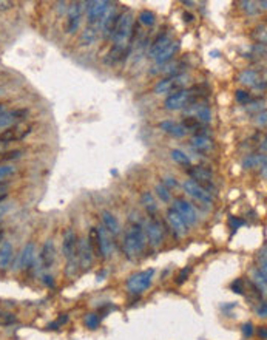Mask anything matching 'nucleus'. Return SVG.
Segmentation results:
<instances>
[{
	"label": "nucleus",
	"instance_id": "nucleus-1",
	"mask_svg": "<svg viewBox=\"0 0 267 340\" xmlns=\"http://www.w3.org/2000/svg\"><path fill=\"white\" fill-rule=\"evenodd\" d=\"M145 246H147V238L142 226L139 225L130 226V229L125 232L124 237V252L127 258L136 260L145 250Z\"/></svg>",
	"mask_w": 267,
	"mask_h": 340
},
{
	"label": "nucleus",
	"instance_id": "nucleus-2",
	"mask_svg": "<svg viewBox=\"0 0 267 340\" xmlns=\"http://www.w3.org/2000/svg\"><path fill=\"white\" fill-rule=\"evenodd\" d=\"M133 22H134V19H133L132 11H127L117 16V21L114 25L113 34H111L114 46L124 48L125 42H128V39L133 34Z\"/></svg>",
	"mask_w": 267,
	"mask_h": 340
},
{
	"label": "nucleus",
	"instance_id": "nucleus-3",
	"mask_svg": "<svg viewBox=\"0 0 267 340\" xmlns=\"http://www.w3.org/2000/svg\"><path fill=\"white\" fill-rule=\"evenodd\" d=\"M195 91H196V89L175 91V93H172L169 98L165 99L164 107H165L167 110H170V112L182 110V109H185V107L195 104V101L198 98V93H195Z\"/></svg>",
	"mask_w": 267,
	"mask_h": 340
},
{
	"label": "nucleus",
	"instance_id": "nucleus-4",
	"mask_svg": "<svg viewBox=\"0 0 267 340\" xmlns=\"http://www.w3.org/2000/svg\"><path fill=\"white\" fill-rule=\"evenodd\" d=\"M155 274V269H145L141 272H136L127 280V289L132 294H142L152 285V278Z\"/></svg>",
	"mask_w": 267,
	"mask_h": 340
},
{
	"label": "nucleus",
	"instance_id": "nucleus-5",
	"mask_svg": "<svg viewBox=\"0 0 267 340\" xmlns=\"http://www.w3.org/2000/svg\"><path fill=\"white\" fill-rule=\"evenodd\" d=\"M187 81H189V76L182 74V73L176 74V76H169L155 85V93L156 94H167V93H172V91H179L187 84Z\"/></svg>",
	"mask_w": 267,
	"mask_h": 340
},
{
	"label": "nucleus",
	"instance_id": "nucleus-6",
	"mask_svg": "<svg viewBox=\"0 0 267 340\" xmlns=\"http://www.w3.org/2000/svg\"><path fill=\"white\" fill-rule=\"evenodd\" d=\"M142 229H144L147 243H150V246L159 248L162 245V241H164V229H162V225H161L159 221L155 220V218L153 220H148Z\"/></svg>",
	"mask_w": 267,
	"mask_h": 340
},
{
	"label": "nucleus",
	"instance_id": "nucleus-7",
	"mask_svg": "<svg viewBox=\"0 0 267 340\" xmlns=\"http://www.w3.org/2000/svg\"><path fill=\"white\" fill-rule=\"evenodd\" d=\"M184 190L187 192V195H190L192 198H195L198 203L204 204V206H212L213 204V198H212V193L207 192L202 186H200L196 181L193 180H187L184 182Z\"/></svg>",
	"mask_w": 267,
	"mask_h": 340
},
{
	"label": "nucleus",
	"instance_id": "nucleus-8",
	"mask_svg": "<svg viewBox=\"0 0 267 340\" xmlns=\"http://www.w3.org/2000/svg\"><path fill=\"white\" fill-rule=\"evenodd\" d=\"M173 209L176 210L178 215H179L184 220L187 227H189V226H195L196 223H198V213H196L195 207L187 200H182V198L175 200L173 201Z\"/></svg>",
	"mask_w": 267,
	"mask_h": 340
},
{
	"label": "nucleus",
	"instance_id": "nucleus-9",
	"mask_svg": "<svg viewBox=\"0 0 267 340\" xmlns=\"http://www.w3.org/2000/svg\"><path fill=\"white\" fill-rule=\"evenodd\" d=\"M87 5H88L87 6L88 8L87 9V21L91 26H94L101 22L102 17L105 16V13L108 11V8L111 6V3L105 2V0H102V2H88Z\"/></svg>",
	"mask_w": 267,
	"mask_h": 340
},
{
	"label": "nucleus",
	"instance_id": "nucleus-10",
	"mask_svg": "<svg viewBox=\"0 0 267 340\" xmlns=\"http://www.w3.org/2000/svg\"><path fill=\"white\" fill-rule=\"evenodd\" d=\"M189 175L193 178V181H196L200 186H202L209 193H210V190H215L213 177H212V173L209 170H205L204 167L196 166V167L189 169Z\"/></svg>",
	"mask_w": 267,
	"mask_h": 340
},
{
	"label": "nucleus",
	"instance_id": "nucleus-11",
	"mask_svg": "<svg viewBox=\"0 0 267 340\" xmlns=\"http://www.w3.org/2000/svg\"><path fill=\"white\" fill-rule=\"evenodd\" d=\"M36 261V245L31 243H26L25 248L22 249V252L19 254L17 258V265H16V271H21V269H29Z\"/></svg>",
	"mask_w": 267,
	"mask_h": 340
},
{
	"label": "nucleus",
	"instance_id": "nucleus-12",
	"mask_svg": "<svg viewBox=\"0 0 267 340\" xmlns=\"http://www.w3.org/2000/svg\"><path fill=\"white\" fill-rule=\"evenodd\" d=\"M97 229V241H99V257L102 258H110L113 252V237L108 234L104 226L96 227Z\"/></svg>",
	"mask_w": 267,
	"mask_h": 340
},
{
	"label": "nucleus",
	"instance_id": "nucleus-13",
	"mask_svg": "<svg viewBox=\"0 0 267 340\" xmlns=\"http://www.w3.org/2000/svg\"><path fill=\"white\" fill-rule=\"evenodd\" d=\"M29 133H31V125H28V127H19V125H14V127H9L0 133V144L21 141Z\"/></svg>",
	"mask_w": 267,
	"mask_h": 340
},
{
	"label": "nucleus",
	"instance_id": "nucleus-14",
	"mask_svg": "<svg viewBox=\"0 0 267 340\" xmlns=\"http://www.w3.org/2000/svg\"><path fill=\"white\" fill-rule=\"evenodd\" d=\"M82 5L81 2L71 3V6L68 8V21H67V31L70 34H74L79 30V25H81V19H82Z\"/></svg>",
	"mask_w": 267,
	"mask_h": 340
},
{
	"label": "nucleus",
	"instance_id": "nucleus-15",
	"mask_svg": "<svg viewBox=\"0 0 267 340\" xmlns=\"http://www.w3.org/2000/svg\"><path fill=\"white\" fill-rule=\"evenodd\" d=\"M28 110H11V112H5L3 114H0V133L3 130L13 127L14 124L21 122L23 118H26Z\"/></svg>",
	"mask_w": 267,
	"mask_h": 340
},
{
	"label": "nucleus",
	"instance_id": "nucleus-16",
	"mask_svg": "<svg viewBox=\"0 0 267 340\" xmlns=\"http://www.w3.org/2000/svg\"><path fill=\"white\" fill-rule=\"evenodd\" d=\"M167 221H169L170 229L173 230V234L178 238H182L187 234V230H189V229H187V225L184 223V220L179 215H178L176 210L173 207L167 210Z\"/></svg>",
	"mask_w": 267,
	"mask_h": 340
},
{
	"label": "nucleus",
	"instance_id": "nucleus-17",
	"mask_svg": "<svg viewBox=\"0 0 267 340\" xmlns=\"http://www.w3.org/2000/svg\"><path fill=\"white\" fill-rule=\"evenodd\" d=\"M93 248L90 245V241L87 238L79 241L77 245V255H79V265L82 266V269H88L91 266V261H93Z\"/></svg>",
	"mask_w": 267,
	"mask_h": 340
},
{
	"label": "nucleus",
	"instance_id": "nucleus-18",
	"mask_svg": "<svg viewBox=\"0 0 267 340\" xmlns=\"http://www.w3.org/2000/svg\"><path fill=\"white\" fill-rule=\"evenodd\" d=\"M62 249H64V255H65L67 260L79 257L77 255V237H76V234L73 232V229H68L65 232Z\"/></svg>",
	"mask_w": 267,
	"mask_h": 340
},
{
	"label": "nucleus",
	"instance_id": "nucleus-19",
	"mask_svg": "<svg viewBox=\"0 0 267 340\" xmlns=\"http://www.w3.org/2000/svg\"><path fill=\"white\" fill-rule=\"evenodd\" d=\"M172 37L169 34H159L156 39H155V42L152 44L150 46V50H148V57H152V59H156L157 56H159L167 46H169L172 44Z\"/></svg>",
	"mask_w": 267,
	"mask_h": 340
},
{
	"label": "nucleus",
	"instance_id": "nucleus-20",
	"mask_svg": "<svg viewBox=\"0 0 267 340\" xmlns=\"http://www.w3.org/2000/svg\"><path fill=\"white\" fill-rule=\"evenodd\" d=\"M102 226L107 229V232L110 234L111 237H116L121 234V225L117 218L113 215L110 210H104L102 212Z\"/></svg>",
	"mask_w": 267,
	"mask_h": 340
},
{
	"label": "nucleus",
	"instance_id": "nucleus-21",
	"mask_svg": "<svg viewBox=\"0 0 267 340\" xmlns=\"http://www.w3.org/2000/svg\"><path fill=\"white\" fill-rule=\"evenodd\" d=\"M41 263L45 269H49L54 263V243L48 240L41 252Z\"/></svg>",
	"mask_w": 267,
	"mask_h": 340
},
{
	"label": "nucleus",
	"instance_id": "nucleus-22",
	"mask_svg": "<svg viewBox=\"0 0 267 340\" xmlns=\"http://www.w3.org/2000/svg\"><path fill=\"white\" fill-rule=\"evenodd\" d=\"M13 246L9 241H3L0 245V271H5L8 269V266L11 265V260H13Z\"/></svg>",
	"mask_w": 267,
	"mask_h": 340
},
{
	"label": "nucleus",
	"instance_id": "nucleus-23",
	"mask_svg": "<svg viewBox=\"0 0 267 340\" xmlns=\"http://www.w3.org/2000/svg\"><path fill=\"white\" fill-rule=\"evenodd\" d=\"M179 46H181L179 42H172V44H170L169 46H167L165 50L155 59L156 65L161 67V65H165L167 62H170V61L173 59V56H175L178 51H179Z\"/></svg>",
	"mask_w": 267,
	"mask_h": 340
},
{
	"label": "nucleus",
	"instance_id": "nucleus-24",
	"mask_svg": "<svg viewBox=\"0 0 267 340\" xmlns=\"http://www.w3.org/2000/svg\"><path fill=\"white\" fill-rule=\"evenodd\" d=\"M159 129H162L165 133L175 136V138H182V136H185V129L181 124H175L173 121H162L159 124Z\"/></svg>",
	"mask_w": 267,
	"mask_h": 340
},
{
	"label": "nucleus",
	"instance_id": "nucleus-25",
	"mask_svg": "<svg viewBox=\"0 0 267 340\" xmlns=\"http://www.w3.org/2000/svg\"><path fill=\"white\" fill-rule=\"evenodd\" d=\"M99 37V30L96 26H87L85 30L82 31L81 34V39H79V44H81L82 46H87V45H93Z\"/></svg>",
	"mask_w": 267,
	"mask_h": 340
},
{
	"label": "nucleus",
	"instance_id": "nucleus-26",
	"mask_svg": "<svg viewBox=\"0 0 267 340\" xmlns=\"http://www.w3.org/2000/svg\"><path fill=\"white\" fill-rule=\"evenodd\" d=\"M244 169H255L266 166V155H247L243 161Z\"/></svg>",
	"mask_w": 267,
	"mask_h": 340
},
{
	"label": "nucleus",
	"instance_id": "nucleus-27",
	"mask_svg": "<svg viewBox=\"0 0 267 340\" xmlns=\"http://www.w3.org/2000/svg\"><path fill=\"white\" fill-rule=\"evenodd\" d=\"M192 145L200 152H205V150H210L212 147V139L209 136L205 135H196L192 138Z\"/></svg>",
	"mask_w": 267,
	"mask_h": 340
},
{
	"label": "nucleus",
	"instance_id": "nucleus-28",
	"mask_svg": "<svg viewBox=\"0 0 267 340\" xmlns=\"http://www.w3.org/2000/svg\"><path fill=\"white\" fill-rule=\"evenodd\" d=\"M253 283L256 289L260 291L263 295H266V288H267V274L261 269H256L253 272Z\"/></svg>",
	"mask_w": 267,
	"mask_h": 340
},
{
	"label": "nucleus",
	"instance_id": "nucleus-29",
	"mask_svg": "<svg viewBox=\"0 0 267 340\" xmlns=\"http://www.w3.org/2000/svg\"><path fill=\"white\" fill-rule=\"evenodd\" d=\"M141 203L142 206L147 209V212L150 213V215H155V213L157 212V204H156V200L155 197L152 195L150 192H144L142 197H141Z\"/></svg>",
	"mask_w": 267,
	"mask_h": 340
},
{
	"label": "nucleus",
	"instance_id": "nucleus-30",
	"mask_svg": "<svg viewBox=\"0 0 267 340\" xmlns=\"http://www.w3.org/2000/svg\"><path fill=\"white\" fill-rule=\"evenodd\" d=\"M195 105V116H196V121L198 122H209L212 119V113H210V109L207 105H198V104H193Z\"/></svg>",
	"mask_w": 267,
	"mask_h": 340
},
{
	"label": "nucleus",
	"instance_id": "nucleus-31",
	"mask_svg": "<svg viewBox=\"0 0 267 340\" xmlns=\"http://www.w3.org/2000/svg\"><path fill=\"white\" fill-rule=\"evenodd\" d=\"M240 82L244 84V85H252L255 87L256 84L260 82V77H258V73H256L255 70H244L241 74H240Z\"/></svg>",
	"mask_w": 267,
	"mask_h": 340
},
{
	"label": "nucleus",
	"instance_id": "nucleus-32",
	"mask_svg": "<svg viewBox=\"0 0 267 340\" xmlns=\"http://www.w3.org/2000/svg\"><path fill=\"white\" fill-rule=\"evenodd\" d=\"M172 159L175 161V162H178V164H181V166H185V167H192L190 164H192V161H190V158L187 157V155L182 152V150H178V149H175V150H172Z\"/></svg>",
	"mask_w": 267,
	"mask_h": 340
},
{
	"label": "nucleus",
	"instance_id": "nucleus-33",
	"mask_svg": "<svg viewBox=\"0 0 267 340\" xmlns=\"http://www.w3.org/2000/svg\"><path fill=\"white\" fill-rule=\"evenodd\" d=\"M23 155V150H9V152H0V164L19 159Z\"/></svg>",
	"mask_w": 267,
	"mask_h": 340
},
{
	"label": "nucleus",
	"instance_id": "nucleus-34",
	"mask_svg": "<svg viewBox=\"0 0 267 340\" xmlns=\"http://www.w3.org/2000/svg\"><path fill=\"white\" fill-rule=\"evenodd\" d=\"M155 190H156V195L161 198V201H162V203H169V201L172 200V193L169 192V189H167L162 182L157 184Z\"/></svg>",
	"mask_w": 267,
	"mask_h": 340
},
{
	"label": "nucleus",
	"instance_id": "nucleus-35",
	"mask_svg": "<svg viewBox=\"0 0 267 340\" xmlns=\"http://www.w3.org/2000/svg\"><path fill=\"white\" fill-rule=\"evenodd\" d=\"M139 22L145 26H152L155 23V14L152 11H148V9L141 11L139 13Z\"/></svg>",
	"mask_w": 267,
	"mask_h": 340
},
{
	"label": "nucleus",
	"instance_id": "nucleus-36",
	"mask_svg": "<svg viewBox=\"0 0 267 340\" xmlns=\"http://www.w3.org/2000/svg\"><path fill=\"white\" fill-rule=\"evenodd\" d=\"M13 173H16L14 166H5V164H0V182H3L8 177H11Z\"/></svg>",
	"mask_w": 267,
	"mask_h": 340
},
{
	"label": "nucleus",
	"instance_id": "nucleus-37",
	"mask_svg": "<svg viewBox=\"0 0 267 340\" xmlns=\"http://www.w3.org/2000/svg\"><path fill=\"white\" fill-rule=\"evenodd\" d=\"M84 322L90 329H97L99 323H101V318H99V316H96V314H87Z\"/></svg>",
	"mask_w": 267,
	"mask_h": 340
},
{
	"label": "nucleus",
	"instance_id": "nucleus-38",
	"mask_svg": "<svg viewBox=\"0 0 267 340\" xmlns=\"http://www.w3.org/2000/svg\"><path fill=\"white\" fill-rule=\"evenodd\" d=\"M16 316L11 313H0V325L8 326V325H13L16 323Z\"/></svg>",
	"mask_w": 267,
	"mask_h": 340
},
{
	"label": "nucleus",
	"instance_id": "nucleus-39",
	"mask_svg": "<svg viewBox=\"0 0 267 340\" xmlns=\"http://www.w3.org/2000/svg\"><path fill=\"white\" fill-rule=\"evenodd\" d=\"M182 127L185 129V132L187 130H190V129H196V127H200V122H198L195 118H192V116H187V118H184V121H182Z\"/></svg>",
	"mask_w": 267,
	"mask_h": 340
},
{
	"label": "nucleus",
	"instance_id": "nucleus-40",
	"mask_svg": "<svg viewBox=\"0 0 267 340\" xmlns=\"http://www.w3.org/2000/svg\"><path fill=\"white\" fill-rule=\"evenodd\" d=\"M235 98H236V102H240V104H249L250 94L247 93V91H244V90H236Z\"/></svg>",
	"mask_w": 267,
	"mask_h": 340
},
{
	"label": "nucleus",
	"instance_id": "nucleus-41",
	"mask_svg": "<svg viewBox=\"0 0 267 340\" xmlns=\"http://www.w3.org/2000/svg\"><path fill=\"white\" fill-rule=\"evenodd\" d=\"M230 288H232V291H233V293L244 294V283H243V280H241V278H236L235 281H232Z\"/></svg>",
	"mask_w": 267,
	"mask_h": 340
},
{
	"label": "nucleus",
	"instance_id": "nucleus-42",
	"mask_svg": "<svg viewBox=\"0 0 267 340\" xmlns=\"http://www.w3.org/2000/svg\"><path fill=\"white\" fill-rule=\"evenodd\" d=\"M240 5L243 6L244 11H247L249 14H255L256 11H258V6H255L256 5L255 2H240Z\"/></svg>",
	"mask_w": 267,
	"mask_h": 340
},
{
	"label": "nucleus",
	"instance_id": "nucleus-43",
	"mask_svg": "<svg viewBox=\"0 0 267 340\" xmlns=\"http://www.w3.org/2000/svg\"><path fill=\"white\" fill-rule=\"evenodd\" d=\"M189 274H190V268H184L179 272V275H178V285H182L184 281H185V278L189 277Z\"/></svg>",
	"mask_w": 267,
	"mask_h": 340
},
{
	"label": "nucleus",
	"instance_id": "nucleus-44",
	"mask_svg": "<svg viewBox=\"0 0 267 340\" xmlns=\"http://www.w3.org/2000/svg\"><path fill=\"white\" fill-rule=\"evenodd\" d=\"M162 184L164 186L167 187V189H173V187H178V182H176V180L175 178H172V177H167V178H164V181H162Z\"/></svg>",
	"mask_w": 267,
	"mask_h": 340
},
{
	"label": "nucleus",
	"instance_id": "nucleus-45",
	"mask_svg": "<svg viewBox=\"0 0 267 340\" xmlns=\"http://www.w3.org/2000/svg\"><path fill=\"white\" fill-rule=\"evenodd\" d=\"M67 320H68V316H62V317L59 318V320H56L54 323H51V325H49V326H48V329H59V326H61L62 323H65Z\"/></svg>",
	"mask_w": 267,
	"mask_h": 340
},
{
	"label": "nucleus",
	"instance_id": "nucleus-46",
	"mask_svg": "<svg viewBox=\"0 0 267 340\" xmlns=\"http://www.w3.org/2000/svg\"><path fill=\"white\" fill-rule=\"evenodd\" d=\"M244 225V220H241V218H235V217H232L230 218V226H232V229L233 230H236L238 227H241Z\"/></svg>",
	"mask_w": 267,
	"mask_h": 340
},
{
	"label": "nucleus",
	"instance_id": "nucleus-47",
	"mask_svg": "<svg viewBox=\"0 0 267 340\" xmlns=\"http://www.w3.org/2000/svg\"><path fill=\"white\" fill-rule=\"evenodd\" d=\"M243 334H244V337H250L253 334V325L252 323H245L243 326Z\"/></svg>",
	"mask_w": 267,
	"mask_h": 340
},
{
	"label": "nucleus",
	"instance_id": "nucleus-48",
	"mask_svg": "<svg viewBox=\"0 0 267 340\" xmlns=\"http://www.w3.org/2000/svg\"><path fill=\"white\" fill-rule=\"evenodd\" d=\"M258 316L263 317V318H266V316H267V305H266L264 302H263L261 306L258 308Z\"/></svg>",
	"mask_w": 267,
	"mask_h": 340
},
{
	"label": "nucleus",
	"instance_id": "nucleus-49",
	"mask_svg": "<svg viewBox=\"0 0 267 340\" xmlns=\"http://www.w3.org/2000/svg\"><path fill=\"white\" fill-rule=\"evenodd\" d=\"M42 281L46 285V286H53L54 285V281H53V277L51 275H44L42 277Z\"/></svg>",
	"mask_w": 267,
	"mask_h": 340
},
{
	"label": "nucleus",
	"instance_id": "nucleus-50",
	"mask_svg": "<svg viewBox=\"0 0 267 340\" xmlns=\"http://www.w3.org/2000/svg\"><path fill=\"white\" fill-rule=\"evenodd\" d=\"M247 110L249 112H255V110H261V107H260V101H256V102H253L250 107H247Z\"/></svg>",
	"mask_w": 267,
	"mask_h": 340
},
{
	"label": "nucleus",
	"instance_id": "nucleus-51",
	"mask_svg": "<svg viewBox=\"0 0 267 340\" xmlns=\"http://www.w3.org/2000/svg\"><path fill=\"white\" fill-rule=\"evenodd\" d=\"M182 17H184V22H192L193 19H195V17H193V14H190V13H184V16H182Z\"/></svg>",
	"mask_w": 267,
	"mask_h": 340
},
{
	"label": "nucleus",
	"instance_id": "nucleus-52",
	"mask_svg": "<svg viewBox=\"0 0 267 340\" xmlns=\"http://www.w3.org/2000/svg\"><path fill=\"white\" fill-rule=\"evenodd\" d=\"M258 334H260V337H261L263 340H266V339H267V331H266V326H263V328L260 329V333H258Z\"/></svg>",
	"mask_w": 267,
	"mask_h": 340
},
{
	"label": "nucleus",
	"instance_id": "nucleus-53",
	"mask_svg": "<svg viewBox=\"0 0 267 340\" xmlns=\"http://www.w3.org/2000/svg\"><path fill=\"white\" fill-rule=\"evenodd\" d=\"M258 124H261V125H266V112H263V114H260L258 116Z\"/></svg>",
	"mask_w": 267,
	"mask_h": 340
},
{
	"label": "nucleus",
	"instance_id": "nucleus-54",
	"mask_svg": "<svg viewBox=\"0 0 267 340\" xmlns=\"http://www.w3.org/2000/svg\"><path fill=\"white\" fill-rule=\"evenodd\" d=\"M6 206H2V204H0V220H2V217H3V213L6 212Z\"/></svg>",
	"mask_w": 267,
	"mask_h": 340
},
{
	"label": "nucleus",
	"instance_id": "nucleus-55",
	"mask_svg": "<svg viewBox=\"0 0 267 340\" xmlns=\"http://www.w3.org/2000/svg\"><path fill=\"white\" fill-rule=\"evenodd\" d=\"M6 112V105L5 104H0V114H3Z\"/></svg>",
	"mask_w": 267,
	"mask_h": 340
},
{
	"label": "nucleus",
	"instance_id": "nucleus-56",
	"mask_svg": "<svg viewBox=\"0 0 267 340\" xmlns=\"http://www.w3.org/2000/svg\"><path fill=\"white\" fill-rule=\"evenodd\" d=\"M258 5H261V8H263V9H266V5H267V3H266V0H263V2H260Z\"/></svg>",
	"mask_w": 267,
	"mask_h": 340
}]
</instances>
